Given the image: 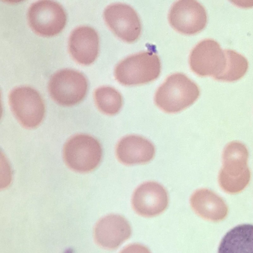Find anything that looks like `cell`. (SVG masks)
<instances>
[{
  "label": "cell",
  "instance_id": "cell-1",
  "mask_svg": "<svg viewBox=\"0 0 253 253\" xmlns=\"http://www.w3.org/2000/svg\"><path fill=\"white\" fill-rule=\"evenodd\" d=\"M199 95L197 84L185 74L176 73L168 77L158 88L154 102L162 111L175 113L191 105Z\"/></svg>",
  "mask_w": 253,
  "mask_h": 253
},
{
  "label": "cell",
  "instance_id": "cell-2",
  "mask_svg": "<svg viewBox=\"0 0 253 253\" xmlns=\"http://www.w3.org/2000/svg\"><path fill=\"white\" fill-rule=\"evenodd\" d=\"M248 157L247 147L239 141L231 142L224 149L223 167L219 172L218 182L225 192L237 193L248 185L251 179L247 165Z\"/></svg>",
  "mask_w": 253,
  "mask_h": 253
},
{
  "label": "cell",
  "instance_id": "cell-3",
  "mask_svg": "<svg viewBox=\"0 0 253 253\" xmlns=\"http://www.w3.org/2000/svg\"><path fill=\"white\" fill-rule=\"evenodd\" d=\"M230 51L227 49L223 50L214 40H203L195 46L190 53V68L199 76H210L223 81L229 63Z\"/></svg>",
  "mask_w": 253,
  "mask_h": 253
},
{
  "label": "cell",
  "instance_id": "cell-4",
  "mask_svg": "<svg viewBox=\"0 0 253 253\" xmlns=\"http://www.w3.org/2000/svg\"><path fill=\"white\" fill-rule=\"evenodd\" d=\"M161 64L159 56L151 51L129 55L116 66L114 76L125 85H138L151 82L158 78Z\"/></svg>",
  "mask_w": 253,
  "mask_h": 253
},
{
  "label": "cell",
  "instance_id": "cell-5",
  "mask_svg": "<svg viewBox=\"0 0 253 253\" xmlns=\"http://www.w3.org/2000/svg\"><path fill=\"white\" fill-rule=\"evenodd\" d=\"M102 156V149L99 141L85 134L72 136L63 148L65 163L71 169L79 172L94 169L100 163Z\"/></svg>",
  "mask_w": 253,
  "mask_h": 253
},
{
  "label": "cell",
  "instance_id": "cell-6",
  "mask_svg": "<svg viewBox=\"0 0 253 253\" xmlns=\"http://www.w3.org/2000/svg\"><path fill=\"white\" fill-rule=\"evenodd\" d=\"M87 81L80 72L71 69L57 71L50 77L48 90L52 99L58 104L71 106L80 102L85 97Z\"/></svg>",
  "mask_w": 253,
  "mask_h": 253
},
{
  "label": "cell",
  "instance_id": "cell-7",
  "mask_svg": "<svg viewBox=\"0 0 253 253\" xmlns=\"http://www.w3.org/2000/svg\"><path fill=\"white\" fill-rule=\"evenodd\" d=\"M11 111L25 127L34 128L42 121L45 106L40 93L34 88L20 86L13 88L8 96Z\"/></svg>",
  "mask_w": 253,
  "mask_h": 253
},
{
  "label": "cell",
  "instance_id": "cell-8",
  "mask_svg": "<svg viewBox=\"0 0 253 253\" xmlns=\"http://www.w3.org/2000/svg\"><path fill=\"white\" fill-rule=\"evenodd\" d=\"M27 18L31 29L37 34L44 37L59 33L67 20L63 6L56 1L49 0L32 3L29 7Z\"/></svg>",
  "mask_w": 253,
  "mask_h": 253
},
{
  "label": "cell",
  "instance_id": "cell-9",
  "mask_svg": "<svg viewBox=\"0 0 253 253\" xmlns=\"http://www.w3.org/2000/svg\"><path fill=\"white\" fill-rule=\"evenodd\" d=\"M103 17L111 31L123 41L132 42L139 38L141 21L131 6L120 2L110 4L105 8Z\"/></svg>",
  "mask_w": 253,
  "mask_h": 253
},
{
  "label": "cell",
  "instance_id": "cell-10",
  "mask_svg": "<svg viewBox=\"0 0 253 253\" xmlns=\"http://www.w3.org/2000/svg\"><path fill=\"white\" fill-rule=\"evenodd\" d=\"M170 25L177 31L186 35L202 31L207 22L205 7L195 0H180L171 7L168 15Z\"/></svg>",
  "mask_w": 253,
  "mask_h": 253
},
{
  "label": "cell",
  "instance_id": "cell-11",
  "mask_svg": "<svg viewBox=\"0 0 253 253\" xmlns=\"http://www.w3.org/2000/svg\"><path fill=\"white\" fill-rule=\"evenodd\" d=\"M169 203L168 193L160 184L155 181L145 182L134 191L131 204L139 215L151 217L162 213Z\"/></svg>",
  "mask_w": 253,
  "mask_h": 253
},
{
  "label": "cell",
  "instance_id": "cell-12",
  "mask_svg": "<svg viewBox=\"0 0 253 253\" xmlns=\"http://www.w3.org/2000/svg\"><path fill=\"white\" fill-rule=\"evenodd\" d=\"M131 234L128 221L119 214H110L101 218L96 224L94 236L100 247L109 250L118 248Z\"/></svg>",
  "mask_w": 253,
  "mask_h": 253
},
{
  "label": "cell",
  "instance_id": "cell-13",
  "mask_svg": "<svg viewBox=\"0 0 253 253\" xmlns=\"http://www.w3.org/2000/svg\"><path fill=\"white\" fill-rule=\"evenodd\" d=\"M99 43V36L95 29L89 26H81L72 31L69 39V50L78 63L89 65L97 57Z\"/></svg>",
  "mask_w": 253,
  "mask_h": 253
},
{
  "label": "cell",
  "instance_id": "cell-14",
  "mask_svg": "<svg viewBox=\"0 0 253 253\" xmlns=\"http://www.w3.org/2000/svg\"><path fill=\"white\" fill-rule=\"evenodd\" d=\"M155 154V148L153 143L136 135L123 137L116 148L118 160L126 165L147 163L153 159Z\"/></svg>",
  "mask_w": 253,
  "mask_h": 253
},
{
  "label": "cell",
  "instance_id": "cell-15",
  "mask_svg": "<svg viewBox=\"0 0 253 253\" xmlns=\"http://www.w3.org/2000/svg\"><path fill=\"white\" fill-rule=\"evenodd\" d=\"M190 203L194 212L207 220L220 221L228 214V207L224 201L214 192L206 188L195 191L190 197Z\"/></svg>",
  "mask_w": 253,
  "mask_h": 253
},
{
  "label": "cell",
  "instance_id": "cell-16",
  "mask_svg": "<svg viewBox=\"0 0 253 253\" xmlns=\"http://www.w3.org/2000/svg\"><path fill=\"white\" fill-rule=\"evenodd\" d=\"M218 253H253V225H238L222 239Z\"/></svg>",
  "mask_w": 253,
  "mask_h": 253
},
{
  "label": "cell",
  "instance_id": "cell-17",
  "mask_svg": "<svg viewBox=\"0 0 253 253\" xmlns=\"http://www.w3.org/2000/svg\"><path fill=\"white\" fill-rule=\"evenodd\" d=\"M95 102L98 109L108 115L117 114L123 105V98L115 88L109 86H102L94 93Z\"/></svg>",
  "mask_w": 253,
  "mask_h": 253
},
{
  "label": "cell",
  "instance_id": "cell-18",
  "mask_svg": "<svg viewBox=\"0 0 253 253\" xmlns=\"http://www.w3.org/2000/svg\"><path fill=\"white\" fill-rule=\"evenodd\" d=\"M120 253H151L145 246L139 244H132L124 248Z\"/></svg>",
  "mask_w": 253,
  "mask_h": 253
}]
</instances>
